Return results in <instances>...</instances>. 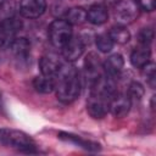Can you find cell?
<instances>
[{
  "label": "cell",
  "instance_id": "obj_27",
  "mask_svg": "<svg viewBox=\"0 0 156 156\" xmlns=\"http://www.w3.org/2000/svg\"><path fill=\"white\" fill-rule=\"evenodd\" d=\"M1 1H2V0H0V4H1Z\"/></svg>",
  "mask_w": 156,
  "mask_h": 156
},
{
  "label": "cell",
  "instance_id": "obj_17",
  "mask_svg": "<svg viewBox=\"0 0 156 156\" xmlns=\"http://www.w3.org/2000/svg\"><path fill=\"white\" fill-rule=\"evenodd\" d=\"M65 20L71 26H79L87 21V10L82 6H73L66 11Z\"/></svg>",
  "mask_w": 156,
  "mask_h": 156
},
{
  "label": "cell",
  "instance_id": "obj_9",
  "mask_svg": "<svg viewBox=\"0 0 156 156\" xmlns=\"http://www.w3.org/2000/svg\"><path fill=\"white\" fill-rule=\"evenodd\" d=\"M85 79L87 83L89 85V88H91L102 76L101 73V63L99 60V56L95 52H89L85 57Z\"/></svg>",
  "mask_w": 156,
  "mask_h": 156
},
{
  "label": "cell",
  "instance_id": "obj_20",
  "mask_svg": "<svg viewBox=\"0 0 156 156\" xmlns=\"http://www.w3.org/2000/svg\"><path fill=\"white\" fill-rule=\"evenodd\" d=\"M95 44H96V48L99 51L101 52H110L115 45L113 40L111 39L110 34L108 33H100L98 34V37L95 38Z\"/></svg>",
  "mask_w": 156,
  "mask_h": 156
},
{
  "label": "cell",
  "instance_id": "obj_25",
  "mask_svg": "<svg viewBox=\"0 0 156 156\" xmlns=\"http://www.w3.org/2000/svg\"><path fill=\"white\" fill-rule=\"evenodd\" d=\"M140 10L144 11H154L155 6H156V0H136Z\"/></svg>",
  "mask_w": 156,
  "mask_h": 156
},
{
  "label": "cell",
  "instance_id": "obj_11",
  "mask_svg": "<svg viewBox=\"0 0 156 156\" xmlns=\"http://www.w3.org/2000/svg\"><path fill=\"white\" fill-rule=\"evenodd\" d=\"M61 60L58 57L57 54L55 52H48L44 56H41L40 61H39V68L41 74L44 76H49V77H54L56 74V72L58 71V68L61 67Z\"/></svg>",
  "mask_w": 156,
  "mask_h": 156
},
{
  "label": "cell",
  "instance_id": "obj_26",
  "mask_svg": "<svg viewBox=\"0 0 156 156\" xmlns=\"http://www.w3.org/2000/svg\"><path fill=\"white\" fill-rule=\"evenodd\" d=\"M4 107V104H2V94H1V91H0V110Z\"/></svg>",
  "mask_w": 156,
  "mask_h": 156
},
{
  "label": "cell",
  "instance_id": "obj_2",
  "mask_svg": "<svg viewBox=\"0 0 156 156\" xmlns=\"http://www.w3.org/2000/svg\"><path fill=\"white\" fill-rule=\"evenodd\" d=\"M0 144L24 152H35L34 140L27 133L17 129L0 128Z\"/></svg>",
  "mask_w": 156,
  "mask_h": 156
},
{
  "label": "cell",
  "instance_id": "obj_15",
  "mask_svg": "<svg viewBox=\"0 0 156 156\" xmlns=\"http://www.w3.org/2000/svg\"><path fill=\"white\" fill-rule=\"evenodd\" d=\"M12 55L17 58V60H26L28 58L29 54H30V43L27 38H16L12 44L9 46Z\"/></svg>",
  "mask_w": 156,
  "mask_h": 156
},
{
  "label": "cell",
  "instance_id": "obj_23",
  "mask_svg": "<svg viewBox=\"0 0 156 156\" xmlns=\"http://www.w3.org/2000/svg\"><path fill=\"white\" fill-rule=\"evenodd\" d=\"M154 39V29L152 28H141L138 33V43L143 46H150Z\"/></svg>",
  "mask_w": 156,
  "mask_h": 156
},
{
  "label": "cell",
  "instance_id": "obj_13",
  "mask_svg": "<svg viewBox=\"0 0 156 156\" xmlns=\"http://www.w3.org/2000/svg\"><path fill=\"white\" fill-rule=\"evenodd\" d=\"M124 67V60L121 54H112L110 55L105 62L102 63V68L105 71V74L115 78L119 76V73L123 71Z\"/></svg>",
  "mask_w": 156,
  "mask_h": 156
},
{
  "label": "cell",
  "instance_id": "obj_8",
  "mask_svg": "<svg viewBox=\"0 0 156 156\" xmlns=\"http://www.w3.org/2000/svg\"><path fill=\"white\" fill-rule=\"evenodd\" d=\"M84 49H85L84 39L77 35V37H72L65 44V46L61 49V54L67 62H73L83 55Z\"/></svg>",
  "mask_w": 156,
  "mask_h": 156
},
{
  "label": "cell",
  "instance_id": "obj_4",
  "mask_svg": "<svg viewBox=\"0 0 156 156\" xmlns=\"http://www.w3.org/2000/svg\"><path fill=\"white\" fill-rule=\"evenodd\" d=\"M140 13V7L135 0H119L115 6V18L118 24L133 23Z\"/></svg>",
  "mask_w": 156,
  "mask_h": 156
},
{
  "label": "cell",
  "instance_id": "obj_22",
  "mask_svg": "<svg viewBox=\"0 0 156 156\" xmlns=\"http://www.w3.org/2000/svg\"><path fill=\"white\" fill-rule=\"evenodd\" d=\"M128 96L130 98V100H136V101H139V100H141V98L144 96V94H145V89H144V87H143V84L141 83H139V82H132L130 84H129V87H128Z\"/></svg>",
  "mask_w": 156,
  "mask_h": 156
},
{
  "label": "cell",
  "instance_id": "obj_14",
  "mask_svg": "<svg viewBox=\"0 0 156 156\" xmlns=\"http://www.w3.org/2000/svg\"><path fill=\"white\" fill-rule=\"evenodd\" d=\"M58 139L61 140H65V141H68V143H72L87 151H99L100 150V145L98 143H94V141H90V140H85L83 138H80L79 135H76V134H72V133H66V132H60L58 133Z\"/></svg>",
  "mask_w": 156,
  "mask_h": 156
},
{
  "label": "cell",
  "instance_id": "obj_3",
  "mask_svg": "<svg viewBox=\"0 0 156 156\" xmlns=\"http://www.w3.org/2000/svg\"><path fill=\"white\" fill-rule=\"evenodd\" d=\"M48 33L50 43L57 49H62L65 44L73 37L72 26L65 18H57L52 21L49 26Z\"/></svg>",
  "mask_w": 156,
  "mask_h": 156
},
{
  "label": "cell",
  "instance_id": "obj_10",
  "mask_svg": "<svg viewBox=\"0 0 156 156\" xmlns=\"http://www.w3.org/2000/svg\"><path fill=\"white\" fill-rule=\"evenodd\" d=\"M18 10L24 18H38L46 11V0H21Z\"/></svg>",
  "mask_w": 156,
  "mask_h": 156
},
{
  "label": "cell",
  "instance_id": "obj_12",
  "mask_svg": "<svg viewBox=\"0 0 156 156\" xmlns=\"http://www.w3.org/2000/svg\"><path fill=\"white\" fill-rule=\"evenodd\" d=\"M108 20V11L102 4H94L87 10V21L94 26H101Z\"/></svg>",
  "mask_w": 156,
  "mask_h": 156
},
{
  "label": "cell",
  "instance_id": "obj_16",
  "mask_svg": "<svg viewBox=\"0 0 156 156\" xmlns=\"http://www.w3.org/2000/svg\"><path fill=\"white\" fill-rule=\"evenodd\" d=\"M151 58V50L150 46H143L139 45L138 48H135L132 54H130V63L135 67V68H141L144 67L147 62H150Z\"/></svg>",
  "mask_w": 156,
  "mask_h": 156
},
{
  "label": "cell",
  "instance_id": "obj_7",
  "mask_svg": "<svg viewBox=\"0 0 156 156\" xmlns=\"http://www.w3.org/2000/svg\"><path fill=\"white\" fill-rule=\"evenodd\" d=\"M132 107V100L127 93H115L108 102V112H111L115 117L121 118L128 115Z\"/></svg>",
  "mask_w": 156,
  "mask_h": 156
},
{
  "label": "cell",
  "instance_id": "obj_6",
  "mask_svg": "<svg viewBox=\"0 0 156 156\" xmlns=\"http://www.w3.org/2000/svg\"><path fill=\"white\" fill-rule=\"evenodd\" d=\"M110 99L107 95L99 93V91H91L90 96L87 101V111L88 113L95 118L101 119L108 113V102Z\"/></svg>",
  "mask_w": 156,
  "mask_h": 156
},
{
  "label": "cell",
  "instance_id": "obj_5",
  "mask_svg": "<svg viewBox=\"0 0 156 156\" xmlns=\"http://www.w3.org/2000/svg\"><path fill=\"white\" fill-rule=\"evenodd\" d=\"M22 28V21L16 16L0 21V48H9L17 38V33Z\"/></svg>",
  "mask_w": 156,
  "mask_h": 156
},
{
  "label": "cell",
  "instance_id": "obj_18",
  "mask_svg": "<svg viewBox=\"0 0 156 156\" xmlns=\"http://www.w3.org/2000/svg\"><path fill=\"white\" fill-rule=\"evenodd\" d=\"M33 88L35 89V91L40 93V94H50L54 91L55 88V83H54V77H49V76H38L33 79Z\"/></svg>",
  "mask_w": 156,
  "mask_h": 156
},
{
  "label": "cell",
  "instance_id": "obj_1",
  "mask_svg": "<svg viewBox=\"0 0 156 156\" xmlns=\"http://www.w3.org/2000/svg\"><path fill=\"white\" fill-rule=\"evenodd\" d=\"M54 91L63 104H71L80 94V76L73 65L62 63L54 76Z\"/></svg>",
  "mask_w": 156,
  "mask_h": 156
},
{
  "label": "cell",
  "instance_id": "obj_21",
  "mask_svg": "<svg viewBox=\"0 0 156 156\" xmlns=\"http://www.w3.org/2000/svg\"><path fill=\"white\" fill-rule=\"evenodd\" d=\"M143 71V76L146 78L147 84L154 89L155 88V83H156V66L154 62H147L144 67L140 68Z\"/></svg>",
  "mask_w": 156,
  "mask_h": 156
},
{
  "label": "cell",
  "instance_id": "obj_24",
  "mask_svg": "<svg viewBox=\"0 0 156 156\" xmlns=\"http://www.w3.org/2000/svg\"><path fill=\"white\" fill-rule=\"evenodd\" d=\"M15 10H16V5L12 0L1 1V4H0V21L15 16Z\"/></svg>",
  "mask_w": 156,
  "mask_h": 156
},
{
  "label": "cell",
  "instance_id": "obj_19",
  "mask_svg": "<svg viewBox=\"0 0 156 156\" xmlns=\"http://www.w3.org/2000/svg\"><path fill=\"white\" fill-rule=\"evenodd\" d=\"M108 34L115 44H126L130 39V33L127 29V27L123 24H118V23L110 29Z\"/></svg>",
  "mask_w": 156,
  "mask_h": 156
}]
</instances>
